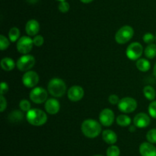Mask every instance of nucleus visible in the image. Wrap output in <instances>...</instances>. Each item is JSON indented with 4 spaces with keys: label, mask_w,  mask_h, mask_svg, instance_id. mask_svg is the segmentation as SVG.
<instances>
[{
    "label": "nucleus",
    "mask_w": 156,
    "mask_h": 156,
    "mask_svg": "<svg viewBox=\"0 0 156 156\" xmlns=\"http://www.w3.org/2000/svg\"><path fill=\"white\" fill-rule=\"evenodd\" d=\"M82 132L85 136L89 139H94L101 132V125L94 119H85L82 124Z\"/></svg>",
    "instance_id": "nucleus-1"
},
{
    "label": "nucleus",
    "mask_w": 156,
    "mask_h": 156,
    "mask_svg": "<svg viewBox=\"0 0 156 156\" xmlns=\"http://www.w3.org/2000/svg\"><path fill=\"white\" fill-rule=\"evenodd\" d=\"M26 119L32 125L41 126L47 121V116L43 110L39 109H32L27 112Z\"/></svg>",
    "instance_id": "nucleus-2"
},
{
    "label": "nucleus",
    "mask_w": 156,
    "mask_h": 156,
    "mask_svg": "<svg viewBox=\"0 0 156 156\" xmlns=\"http://www.w3.org/2000/svg\"><path fill=\"white\" fill-rule=\"evenodd\" d=\"M47 90L50 94L54 97H62L66 92V85L62 80L53 78L49 82Z\"/></svg>",
    "instance_id": "nucleus-3"
},
{
    "label": "nucleus",
    "mask_w": 156,
    "mask_h": 156,
    "mask_svg": "<svg viewBox=\"0 0 156 156\" xmlns=\"http://www.w3.org/2000/svg\"><path fill=\"white\" fill-rule=\"evenodd\" d=\"M134 35V30L131 26L124 25L120 28L115 35V41L118 44H123L130 41Z\"/></svg>",
    "instance_id": "nucleus-4"
},
{
    "label": "nucleus",
    "mask_w": 156,
    "mask_h": 156,
    "mask_svg": "<svg viewBox=\"0 0 156 156\" xmlns=\"http://www.w3.org/2000/svg\"><path fill=\"white\" fill-rule=\"evenodd\" d=\"M117 105H118V109L122 113H130L135 111L136 109L137 102L133 98L126 96L122 98Z\"/></svg>",
    "instance_id": "nucleus-5"
},
{
    "label": "nucleus",
    "mask_w": 156,
    "mask_h": 156,
    "mask_svg": "<svg viewBox=\"0 0 156 156\" xmlns=\"http://www.w3.org/2000/svg\"><path fill=\"white\" fill-rule=\"evenodd\" d=\"M35 58L32 55L24 54L19 58L16 63V67L21 71H29L34 66Z\"/></svg>",
    "instance_id": "nucleus-6"
},
{
    "label": "nucleus",
    "mask_w": 156,
    "mask_h": 156,
    "mask_svg": "<svg viewBox=\"0 0 156 156\" xmlns=\"http://www.w3.org/2000/svg\"><path fill=\"white\" fill-rule=\"evenodd\" d=\"M143 47L142 44L139 42L131 43L126 48V56L131 61L139 60L143 54Z\"/></svg>",
    "instance_id": "nucleus-7"
},
{
    "label": "nucleus",
    "mask_w": 156,
    "mask_h": 156,
    "mask_svg": "<svg viewBox=\"0 0 156 156\" xmlns=\"http://www.w3.org/2000/svg\"><path fill=\"white\" fill-rule=\"evenodd\" d=\"M48 93L45 89L42 87H35L30 91V99L33 102L41 104L47 100Z\"/></svg>",
    "instance_id": "nucleus-8"
},
{
    "label": "nucleus",
    "mask_w": 156,
    "mask_h": 156,
    "mask_svg": "<svg viewBox=\"0 0 156 156\" xmlns=\"http://www.w3.org/2000/svg\"><path fill=\"white\" fill-rule=\"evenodd\" d=\"M33 44V40L30 37L23 36L17 42V50L19 53L22 54H26L32 50Z\"/></svg>",
    "instance_id": "nucleus-9"
},
{
    "label": "nucleus",
    "mask_w": 156,
    "mask_h": 156,
    "mask_svg": "<svg viewBox=\"0 0 156 156\" xmlns=\"http://www.w3.org/2000/svg\"><path fill=\"white\" fill-rule=\"evenodd\" d=\"M39 82V76L35 71L29 70L24 73L22 76V83L26 87H34Z\"/></svg>",
    "instance_id": "nucleus-10"
},
{
    "label": "nucleus",
    "mask_w": 156,
    "mask_h": 156,
    "mask_svg": "<svg viewBox=\"0 0 156 156\" xmlns=\"http://www.w3.org/2000/svg\"><path fill=\"white\" fill-rule=\"evenodd\" d=\"M115 116L114 112L110 109H104L99 115V120L104 126H110L114 122Z\"/></svg>",
    "instance_id": "nucleus-11"
},
{
    "label": "nucleus",
    "mask_w": 156,
    "mask_h": 156,
    "mask_svg": "<svg viewBox=\"0 0 156 156\" xmlns=\"http://www.w3.org/2000/svg\"><path fill=\"white\" fill-rule=\"evenodd\" d=\"M85 91L80 86H73L68 90V98L73 102H78L83 98Z\"/></svg>",
    "instance_id": "nucleus-12"
},
{
    "label": "nucleus",
    "mask_w": 156,
    "mask_h": 156,
    "mask_svg": "<svg viewBox=\"0 0 156 156\" xmlns=\"http://www.w3.org/2000/svg\"><path fill=\"white\" fill-rule=\"evenodd\" d=\"M150 122L151 119L149 116L144 113H138L133 119L134 125H136V128H146L150 124Z\"/></svg>",
    "instance_id": "nucleus-13"
},
{
    "label": "nucleus",
    "mask_w": 156,
    "mask_h": 156,
    "mask_svg": "<svg viewBox=\"0 0 156 156\" xmlns=\"http://www.w3.org/2000/svg\"><path fill=\"white\" fill-rule=\"evenodd\" d=\"M44 107H45L47 113L50 115L56 114V113H59V110H60V105H59V101L54 98L47 99L46 101Z\"/></svg>",
    "instance_id": "nucleus-14"
},
{
    "label": "nucleus",
    "mask_w": 156,
    "mask_h": 156,
    "mask_svg": "<svg viewBox=\"0 0 156 156\" xmlns=\"http://www.w3.org/2000/svg\"><path fill=\"white\" fill-rule=\"evenodd\" d=\"M140 153L142 156H156V148L150 142H143L140 146Z\"/></svg>",
    "instance_id": "nucleus-15"
},
{
    "label": "nucleus",
    "mask_w": 156,
    "mask_h": 156,
    "mask_svg": "<svg viewBox=\"0 0 156 156\" xmlns=\"http://www.w3.org/2000/svg\"><path fill=\"white\" fill-rule=\"evenodd\" d=\"M25 31L29 36H36L40 31V24L37 20H29L25 25Z\"/></svg>",
    "instance_id": "nucleus-16"
},
{
    "label": "nucleus",
    "mask_w": 156,
    "mask_h": 156,
    "mask_svg": "<svg viewBox=\"0 0 156 156\" xmlns=\"http://www.w3.org/2000/svg\"><path fill=\"white\" fill-rule=\"evenodd\" d=\"M102 138L104 141L109 145H114L117 141V134L111 129L104 130L102 132Z\"/></svg>",
    "instance_id": "nucleus-17"
},
{
    "label": "nucleus",
    "mask_w": 156,
    "mask_h": 156,
    "mask_svg": "<svg viewBox=\"0 0 156 156\" xmlns=\"http://www.w3.org/2000/svg\"><path fill=\"white\" fill-rule=\"evenodd\" d=\"M9 121L12 123H18V122H21L24 119V114L22 112L19 111V110H14L13 112L9 114Z\"/></svg>",
    "instance_id": "nucleus-18"
},
{
    "label": "nucleus",
    "mask_w": 156,
    "mask_h": 156,
    "mask_svg": "<svg viewBox=\"0 0 156 156\" xmlns=\"http://www.w3.org/2000/svg\"><path fill=\"white\" fill-rule=\"evenodd\" d=\"M1 67L5 71H11L15 67L13 60L10 58H4L1 61Z\"/></svg>",
    "instance_id": "nucleus-19"
},
{
    "label": "nucleus",
    "mask_w": 156,
    "mask_h": 156,
    "mask_svg": "<svg viewBox=\"0 0 156 156\" xmlns=\"http://www.w3.org/2000/svg\"><path fill=\"white\" fill-rule=\"evenodd\" d=\"M136 65L137 69L140 70L141 72H146L149 70L151 67V64L148 60L144 59V58H141V59L137 60L136 61Z\"/></svg>",
    "instance_id": "nucleus-20"
},
{
    "label": "nucleus",
    "mask_w": 156,
    "mask_h": 156,
    "mask_svg": "<svg viewBox=\"0 0 156 156\" xmlns=\"http://www.w3.org/2000/svg\"><path fill=\"white\" fill-rule=\"evenodd\" d=\"M143 93L145 97L149 100H154L156 96L155 90L152 86H146L143 89Z\"/></svg>",
    "instance_id": "nucleus-21"
},
{
    "label": "nucleus",
    "mask_w": 156,
    "mask_h": 156,
    "mask_svg": "<svg viewBox=\"0 0 156 156\" xmlns=\"http://www.w3.org/2000/svg\"><path fill=\"white\" fill-rule=\"evenodd\" d=\"M116 121L117 123L122 127H126L131 123V119L126 115H119Z\"/></svg>",
    "instance_id": "nucleus-22"
},
{
    "label": "nucleus",
    "mask_w": 156,
    "mask_h": 156,
    "mask_svg": "<svg viewBox=\"0 0 156 156\" xmlns=\"http://www.w3.org/2000/svg\"><path fill=\"white\" fill-rule=\"evenodd\" d=\"M145 56L149 59H152L156 56V44H149L144 50Z\"/></svg>",
    "instance_id": "nucleus-23"
},
{
    "label": "nucleus",
    "mask_w": 156,
    "mask_h": 156,
    "mask_svg": "<svg viewBox=\"0 0 156 156\" xmlns=\"http://www.w3.org/2000/svg\"><path fill=\"white\" fill-rule=\"evenodd\" d=\"M20 36V31L18 28L13 27L10 29L9 32V39L12 42H15L18 39Z\"/></svg>",
    "instance_id": "nucleus-24"
},
{
    "label": "nucleus",
    "mask_w": 156,
    "mask_h": 156,
    "mask_svg": "<svg viewBox=\"0 0 156 156\" xmlns=\"http://www.w3.org/2000/svg\"><path fill=\"white\" fill-rule=\"evenodd\" d=\"M120 150L116 145H111L107 150V156H120Z\"/></svg>",
    "instance_id": "nucleus-25"
},
{
    "label": "nucleus",
    "mask_w": 156,
    "mask_h": 156,
    "mask_svg": "<svg viewBox=\"0 0 156 156\" xmlns=\"http://www.w3.org/2000/svg\"><path fill=\"white\" fill-rule=\"evenodd\" d=\"M146 139L150 143H156V128H152L146 134Z\"/></svg>",
    "instance_id": "nucleus-26"
},
{
    "label": "nucleus",
    "mask_w": 156,
    "mask_h": 156,
    "mask_svg": "<svg viewBox=\"0 0 156 156\" xmlns=\"http://www.w3.org/2000/svg\"><path fill=\"white\" fill-rule=\"evenodd\" d=\"M10 45V41L8 40L6 37L3 35H0V49L1 50H5L8 48Z\"/></svg>",
    "instance_id": "nucleus-27"
},
{
    "label": "nucleus",
    "mask_w": 156,
    "mask_h": 156,
    "mask_svg": "<svg viewBox=\"0 0 156 156\" xmlns=\"http://www.w3.org/2000/svg\"><path fill=\"white\" fill-rule=\"evenodd\" d=\"M19 107L22 111L28 112L30 110L31 106H30V102H29L28 100H27V99H22V100H21V102H20Z\"/></svg>",
    "instance_id": "nucleus-28"
},
{
    "label": "nucleus",
    "mask_w": 156,
    "mask_h": 156,
    "mask_svg": "<svg viewBox=\"0 0 156 156\" xmlns=\"http://www.w3.org/2000/svg\"><path fill=\"white\" fill-rule=\"evenodd\" d=\"M143 41H144L146 44H153V42L155 40V36L152 33H146L145 34L143 38Z\"/></svg>",
    "instance_id": "nucleus-29"
},
{
    "label": "nucleus",
    "mask_w": 156,
    "mask_h": 156,
    "mask_svg": "<svg viewBox=\"0 0 156 156\" xmlns=\"http://www.w3.org/2000/svg\"><path fill=\"white\" fill-rule=\"evenodd\" d=\"M58 8H59V12H62V13H66V12H69L70 6H69V4L67 2L63 1V2H60Z\"/></svg>",
    "instance_id": "nucleus-30"
},
{
    "label": "nucleus",
    "mask_w": 156,
    "mask_h": 156,
    "mask_svg": "<svg viewBox=\"0 0 156 156\" xmlns=\"http://www.w3.org/2000/svg\"><path fill=\"white\" fill-rule=\"evenodd\" d=\"M149 113L152 118L156 119V100L152 101L149 106Z\"/></svg>",
    "instance_id": "nucleus-31"
},
{
    "label": "nucleus",
    "mask_w": 156,
    "mask_h": 156,
    "mask_svg": "<svg viewBox=\"0 0 156 156\" xmlns=\"http://www.w3.org/2000/svg\"><path fill=\"white\" fill-rule=\"evenodd\" d=\"M33 42L35 46H37V47H41V46H42L43 44H44V39L41 35H36V36H34V38Z\"/></svg>",
    "instance_id": "nucleus-32"
},
{
    "label": "nucleus",
    "mask_w": 156,
    "mask_h": 156,
    "mask_svg": "<svg viewBox=\"0 0 156 156\" xmlns=\"http://www.w3.org/2000/svg\"><path fill=\"white\" fill-rule=\"evenodd\" d=\"M0 112H4L5 110L7 107V101H6V99L4 97V96L1 95L0 96Z\"/></svg>",
    "instance_id": "nucleus-33"
},
{
    "label": "nucleus",
    "mask_w": 156,
    "mask_h": 156,
    "mask_svg": "<svg viewBox=\"0 0 156 156\" xmlns=\"http://www.w3.org/2000/svg\"><path fill=\"white\" fill-rule=\"evenodd\" d=\"M108 100H109L110 103H111L112 105H116V104H118L120 102V99H119L118 96L115 94H112L109 96L108 98Z\"/></svg>",
    "instance_id": "nucleus-34"
},
{
    "label": "nucleus",
    "mask_w": 156,
    "mask_h": 156,
    "mask_svg": "<svg viewBox=\"0 0 156 156\" xmlns=\"http://www.w3.org/2000/svg\"><path fill=\"white\" fill-rule=\"evenodd\" d=\"M9 91V86H8V84L5 82H2L1 84V89H0V93H1V95H4L5 93H6Z\"/></svg>",
    "instance_id": "nucleus-35"
},
{
    "label": "nucleus",
    "mask_w": 156,
    "mask_h": 156,
    "mask_svg": "<svg viewBox=\"0 0 156 156\" xmlns=\"http://www.w3.org/2000/svg\"><path fill=\"white\" fill-rule=\"evenodd\" d=\"M136 125H131V126L129 127V132H134L136 131Z\"/></svg>",
    "instance_id": "nucleus-36"
},
{
    "label": "nucleus",
    "mask_w": 156,
    "mask_h": 156,
    "mask_svg": "<svg viewBox=\"0 0 156 156\" xmlns=\"http://www.w3.org/2000/svg\"><path fill=\"white\" fill-rule=\"evenodd\" d=\"M38 1H39V0H27V2L30 3V4H34V3L37 2Z\"/></svg>",
    "instance_id": "nucleus-37"
},
{
    "label": "nucleus",
    "mask_w": 156,
    "mask_h": 156,
    "mask_svg": "<svg viewBox=\"0 0 156 156\" xmlns=\"http://www.w3.org/2000/svg\"><path fill=\"white\" fill-rule=\"evenodd\" d=\"M80 1L83 3H90V2H91L93 0H80Z\"/></svg>",
    "instance_id": "nucleus-38"
},
{
    "label": "nucleus",
    "mask_w": 156,
    "mask_h": 156,
    "mask_svg": "<svg viewBox=\"0 0 156 156\" xmlns=\"http://www.w3.org/2000/svg\"><path fill=\"white\" fill-rule=\"evenodd\" d=\"M153 74H154V76H155V77L156 78V63H155V66H154V68H153Z\"/></svg>",
    "instance_id": "nucleus-39"
},
{
    "label": "nucleus",
    "mask_w": 156,
    "mask_h": 156,
    "mask_svg": "<svg viewBox=\"0 0 156 156\" xmlns=\"http://www.w3.org/2000/svg\"><path fill=\"white\" fill-rule=\"evenodd\" d=\"M94 156H103V155H101V154H96V155H94Z\"/></svg>",
    "instance_id": "nucleus-40"
},
{
    "label": "nucleus",
    "mask_w": 156,
    "mask_h": 156,
    "mask_svg": "<svg viewBox=\"0 0 156 156\" xmlns=\"http://www.w3.org/2000/svg\"><path fill=\"white\" fill-rule=\"evenodd\" d=\"M57 1H59V2H63V1H66V0H57Z\"/></svg>",
    "instance_id": "nucleus-41"
},
{
    "label": "nucleus",
    "mask_w": 156,
    "mask_h": 156,
    "mask_svg": "<svg viewBox=\"0 0 156 156\" xmlns=\"http://www.w3.org/2000/svg\"><path fill=\"white\" fill-rule=\"evenodd\" d=\"M155 41H156V35H155Z\"/></svg>",
    "instance_id": "nucleus-42"
}]
</instances>
